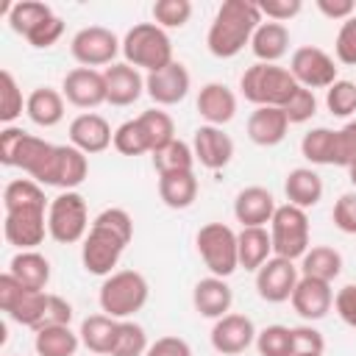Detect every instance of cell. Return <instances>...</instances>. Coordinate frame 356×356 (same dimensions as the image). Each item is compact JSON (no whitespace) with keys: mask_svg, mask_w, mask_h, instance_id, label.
Masks as SVG:
<instances>
[{"mask_svg":"<svg viewBox=\"0 0 356 356\" xmlns=\"http://www.w3.org/2000/svg\"><path fill=\"white\" fill-rule=\"evenodd\" d=\"M47 209L42 184L33 178H14L3 189V236L19 250H36L47 234Z\"/></svg>","mask_w":356,"mask_h":356,"instance_id":"cell-1","label":"cell"},{"mask_svg":"<svg viewBox=\"0 0 356 356\" xmlns=\"http://www.w3.org/2000/svg\"><path fill=\"white\" fill-rule=\"evenodd\" d=\"M131 239H134V217L120 206L103 209L92 220L86 239L81 242L83 270L89 275H100V278L111 275L114 267L120 264L125 248L131 245Z\"/></svg>","mask_w":356,"mask_h":356,"instance_id":"cell-2","label":"cell"},{"mask_svg":"<svg viewBox=\"0 0 356 356\" xmlns=\"http://www.w3.org/2000/svg\"><path fill=\"white\" fill-rule=\"evenodd\" d=\"M264 22L259 3L250 0H225L206 33V47L214 58H234L250 44L256 28Z\"/></svg>","mask_w":356,"mask_h":356,"instance_id":"cell-3","label":"cell"},{"mask_svg":"<svg viewBox=\"0 0 356 356\" xmlns=\"http://www.w3.org/2000/svg\"><path fill=\"white\" fill-rule=\"evenodd\" d=\"M239 89H242V97H245L248 103H253L256 108H259V106L284 108L286 100L295 95L298 81L292 78L289 67L256 61V64H250V67L242 72Z\"/></svg>","mask_w":356,"mask_h":356,"instance_id":"cell-4","label":"cell"},{"mask_svg":"<svg viewBox=\"0 0 356 356\" xmlns=\"http://www.w3.org/2000/svg\"><path fill=\"white\" fill-rule=\"evenodd\" d=\"M147 298H150V286L139 270H114L111 275L103 278L97 292L100 312L114 320H131L136 312H142Z\"/></svg>","mask_w":356,"mask_h":356,"instance_id":"cell-5","label":"cell"},{"mask_svg":"<svg viewBox=\"0 0 356 356\" xmlns=\"http://www.w3.org/2000/svg\"><path fill=\"white\" fill-rule=\"evenodd\" d=\"M122 56H125V64L145 72H159L175 61L172 42L167 31L159 28L156 22H139L128 28V33L122 36Z\"/></svg>","mask_w":356,"mask_h":356,"instance_id":"cell-6","label":"cell"},{"mask_svg":"<svg viewBox=\"0 0 356 356\" xmlns=\"http://www.w3.org/2000/svg\"><path fill=\"white\" fill-rule=\"evenodd\" d=\"M89 209L86 200L78 189L70 192H58L50 200L47 209V234L50 239H56L58 245H75L83 242L89 234Z\"/></svg>","mask_w":356,"mask_h":356,"instance_id":"cell-7","label":"cell"},{"mask_svg":"<svg viewBox=\"0 0 356 356\" xmlns=\"http://www.w3.org/2000/svg\"><path fill=\"white\" fill-rule=\"evenodd\" d=\"M197 253L206 264V270L217 278H228L239 267V250H236V231L225 222H206L195 234Z\"/></svg>","mask_w":356,"mask_h":356,"instance_id":"cell-8","label":"cell"},{"mask_svg":"<svg viewBox=\"0 0 356 356\" xmlns=\"http://www.w3.org/2000/svg\"><path fill=\"white\" fill-rule=\"evenodd\" d=\"M309 214L292 203H284L275 209L270 220V239H273V256L298 261L309 250Z\"/></svg>","mask_w":356,"mask_h":356,"instance_id":"cell-9","label":"cell"},{"mask_svg":"<svg viewBox=\"0 0 356 356\" xmlns=\"http://www.w3.org/2000/svg\"><path fill=\"white\" fill-rule=\"evenodd\" d=\"M47 300L50 295L44 289H28L25 284H19L8 270L0 275V309L19 325L28 328H39L44 323V312H47Z\"/></svg>","mask_w":356,"mask_h":356,"instance_id":"cell-10","label":"cell"},{"mask_svg":"<svg viewBox=\"0 0 356 356\" xmlns=\"http://www.w3.org/2000/svg\"><path fill=\"white\" fill-rule=\"evenodd\" d=\"M70 53L81 67H111L117 53H122V42L117 39L114 31L103 28V25H89L81 28L72 42H70Z\"/></svg>","mask_w":356,"mask_h":356,"instance_id":"cell-11","label":"cell"},{"mask_svg":"<svg viewBox=\"0 0 356 356\" xmlns=\"http://www.w3.org/2000/svg\"><path fill=\"white\" fill-rule=\"evenodd\" d=\"M337 61L323 50V47H314V44H303L292 53L289 58V72L292 78L298 81V86L303 89H328L334 81H337Z\"/></svg>","mask_w":356,"mask_h":356,"instance_id":"cell-12","label":"cell"},{"mask_svg":"<svg viewBox=\"0 0 356 356\" xmlns=\"http://www.w3.org/2000/svg\"><path fill=\"white\" fill-rule=\"evenodd\" d=\"M300 281V267L289 259L270 256L256 270V292L267 303H286Z\"/></svg>","mask_w":356,"mask_h":356,"instance_id":"cell-13","label":"cell"},{"mask_svg":"<svg viewBox=\"0 0 356 356\" xmlns=\"http://www.w3.org/2000/svg\"><path fill=\"white\" fill-rule=\"evenodd\" d=\"M89 175V159L86 153H81L78 147L72 145H56L53 147V156H50V164L42 175V186H56L61 192H70V189H78Z\"/></svg>","mask_w":356,"mask_h":356,"instance_id":"cell-14","label":"cell"},{"mask_svg":"<svg viewBox=\"0 0 356 356\" xmlns=\"http://www.w3.org/2000/svg\"><path fill=\"white\" fill-rule=\"evenodd\" d=\"M61 95L67 103H72L78 108H97L100 103H108L106 75L92 67H75L64 75Z\"/></svg>","mask_w":356,"mask_h":356,"instance_id":"cell-15","label":"cell"},{"mask_svg":"<svg viewBox=\"0 0 356 356\" xmlns=\"http://www.w3.org/2000/svg\"><path fill=\"white\" fill-rule=\"evenodd\" d=\"M256 325L248 314H236V312H228L225 317L214 320L211 325V348L222 356H236V353H245L250 345H256Z\"/></svg>","mask_w":356,"mask_h":356,"instance_id":"cell-16","label":"cell"},{"mask_svg":"<svg viewBox=\"0 0 356 356\" xmlns=\"http://www.w3.org/2000/svg\"><path fill=\"white\" fill-rule=\"evenodd\" d=\"M189 89H192V75L181 61H172L164 70L145 75V95L156 106H175L189 95Z\"/></svg>","mask_w":356,"mask_h":356,"instance_id":"cell-17","label":"cell"},{"mask_svg":"<svg viewBox=\"0 0 356 356\" xmlns=\"http://www.w3.org/2000/svg\"><path fill=\"white\" fill-rule=\"evenodd\" d=\"M295 314H300L306 323H317L323 320L331 306H334V289L328 281H320V278H309V275H300L292 298H289Z\"/></svg>","mask_w":356,"mask_h":356,"instance_id":"cell-18","label":"cell"},{"mask_svg":"<svg viewBox=\"0 0 356 356\" xmlns=\"http://www.w3.org/2000/svg\"><path fill=\"white\" fill-rule=\"evenodd\" d=\"M195 161L206 170H222L234 159V139L217 125H200L192 136Z\"/></svg>","mask_w":356,"mask_h":356,"instance_id":"cell-19","label":"cell"},{"mask_svg":"<svg viewBox=\"0 0 356 356\" xmlns=\"http://www.w3.org/2000/svg\"><path fill=\"white\" fill-rule=\"evenodd\" d=\"M70 145L86 156H95L103 153L108 145H114V131L106 117L95 111H83L70 122Z\"/></svg>","mask_w":356,"mask_h":356,"instance_id":"cell-20","label":"cell"},{"mask_svg":"<svg viewBox=\"0 0 356 356\" xmlns=\"http://www.w3.org/2000/svg\"><path fill=\"white\" fill-rule=\"evenodd\" d=\"M275 209V197L264 186H245L234 197V217L242 228H267Z\"/></svg>","mask_w":356,"mask_h":356,"instance_id":"cell-21","label":"cell"},{"mask_svg":"<svg viewBox=\"0 0 356 356\" xmlns=\"http://www.w3.org/2000/svg\"><path fill=\"white\" fill-rule=\"evenodd\" d=\"M231 303H234V289L228 286L225 278L206 275L192 289V306H195V312L200 317L220 320V317H225L231 312Z\"/></svg>","mask_w":356,"mask_h":356,"instance_id":"cell-22","label":"cell"},{"mask_svg":"<svg viewBox=\"0 0 356 356\" xmlns=\"http://www.w3.org/2000/svg\"><path fill=\"white\" fill-rule=\"evenodd\" d=\"M289 131V120L284 114V108L275 106H259L250 111L248 117V139L259 147H275L284 142Z\"/></svg>","mask_w":356,"mask_h":356,"instance_id":"cell-23","label":"cell"},{"mask_svg":"<svg viewBox=\"0 0 356 356\" xmlns=\"http://www.w3.org/2000/svg\"><path fill=\"white\" fill-rule=\"evenodd\" d=\"M111 106H134L145 95V75L131 64H111L103 70Z\"/></svg>","mask_w":356,"mask_h":356,"instance_id":"cell-24","label":"cell"},{"mask_svg":"<svg viewBox=\"0 0 356 356\" xmlns=\"http://www.w3.org/2000/svg\"><path fill=\"white\" fill-rule=\"evenodd\" d=\"M197 114L206 120V125H228L236 117V95L225 83H206L197 92Z\"/></svg>","mask_w":356,"mask_h":356,"instance_id":"cell-25","label":"cell"},{"mask_svg":"<svg viewBox=\"0 0 356 356\" xmlns=\"http://www.w3.org/2000/svg\"><path fill=\"white\" fill-rule=\"evenodd\" d=\"M284 192H286V203L306 211L323 200V178L312 167H295L286 172Z\"/></svg>","mask_w":356,"mask_h":356,"instance_id":"cell-26","label":"cell"},{"mask_svg":"<svg viewBox=\"0 0 356 356\" xmlns=\"http://www.w3.org/2000/svg\"><path fill=\"white\" fill-rule=\"evenodd\" d=\"M250 50L256 56V61L264 64H278L286 50H289V28L284 22H261L250 39Z\"/></svg>","mask_w":356,"mask_h":356,"instance_id":"cell-27","label":"cell"},{"mask_svg":"<svg viewBox=\"0 0 356 356\" xmlns=\"http://www.w3.org/2000/svg\"><path fill=\"white\" fill-rule=\"evenodd\" d=\"M25 114L39 128H56L64 120V95L50 86H39L28 95Z\"/></svg>","mask_w":356,"mask_h":356,"instance_id":"cell-28","label":"cell"},{"mask_svg":"<svg viewBox=\"0 0 356 356\" xmlns=\"http://www.w3.org/2000/svg\"><path fill=\"white\" fill-rule=\"evenodd\" d=\"M8 273L28 289H44L50 284V261L39 250H17L8 261Z\"/></svg>","mask_w":356,"mask_h":356,"instance_id":"cell-29","label":"cell"},{"mask_svg":"<svg viewBox=\"0 0 356 356\" xmlns=\"http://www.w3.org/2000/svg\"><path fill=\"white\" fill-rule=\"evenodd\" d=\"M159 197L167 209H189L197 200V178L195 172H167L159 175Z\"/></svg>","mask_w":356,"mask_h":356,"instance_id":"cell-30","label":"cell"},{"mask_svg":"<svg viewBox=\"0 0 356 356\" xmlns=\"http://www.w3.org/2000/svg\"><path fill=\"white\" fill-rule=\"evenodd\" d=\"M236 250H239V267L248 273H256L270 256H273V239L267 228H242L236 234Z\"/></svg>","mask_w":356,"mask_h":356,"instance_id":"cell-31","label":"cell"},{"mask_svg":"<svg viewBox=\"0 0 356 356\" xmlns=\"http://www.w3.org/2000/svg\"><path fill=\"white\" fill-rule=\"evenodd\" d=\"M117 325H120V320H114V317H108L103 312L83 317L81 331H78L81 345L86 350L97 353V356H108L111 353V345H114V337H117Z\"/></svg>","mask_w":356,"mask_h":356,"instance_id":"cell-32","label":"cell"},{"mask_svg":"<svg viewBox=\"0 0 356 356\" xmlns=\"http://www.w3.org/2000/svg\"><path fill=\"white\" fill-rule=\"evenodd\" d=\"M78 348H81V337L70 325L36 328V337H33L36 356H75Z\"/></svg>","mask_w":356,"mask_h":356,"instance_id":"cell-33","label":"cell"},{"mask_svg":"<svg viewBox=\"0 0 356 356\" xmlns=\"http://www.w3.org/2000/svg\"><path fill=\"white\" fill-rule=\"evenodd\" d=\"M339 273H342V253L331 245H314L300 259V275L320 278V281L331 284Z\"/></svg>","mask_w":356,"mask_h":356,"instance_id":"cell-34","label":"cell"},{"mask_svg":"<svg viewBox=\"0 0 356 356\" xmlns=\"http://www.w3.org/2000/svg\"><path fill=\"white\" fill-rule=\"evenodd\" d=\"M300 156L312 164H337L339 167V145H337V131L331 128H312L300 139Z\"/></svg>","mask_w":356,"mask_h":356,"instance_id":"cell-35","label":"cell"},{"mask_svg":"<svg viewBox=\"0 0 356 356\" xmlns=\"http://www.w3.org/2000/svg\"><path fill=\"white\" fill-rule=\"evenodd\" d=\"M50 17H53V8L39 0H19V3L8 6V25L14 33H19L25 39Z\"/></svg>","mask_w":356,"mask_h":356,"instance_id":"cell-36","label":"cell"},{"mask_svg":"<svg viewBox=\"0 0 356 356\" xmlns=\"http://www.w3.org/2000/svg\"><path fill=\"white\" fill-rule=\"evenodd\" d=\"M195 150L189 142L184 139H172L167 147L156 150L153 153V167L159 175H167V172H195Z\"/></svg>","mask_w":356,"mask_h":356,"instance_id":"cell-37","label":"cell"},{"mask_svg":"<svg viewBox=\"0 0 356 356\" xmlns=\"http://www.w3.org/2000/svg\"><path fill=\"white\" fill-rule=\"evenodd\" d=\"M136 120H139V125H142V131H145V136H147L150 156H153L156 150L167 147L172 139H178V136H175V122H172V117H170L167 111H161V108H147V111H142Z\"/></svg>","mask_w":356,"mask_h":356,"instance_id":"cell-38","label":"cell"},{"mask_svg":"<svg viewBox=\"0 0 356 356\" xmlns=\"http://www.w3.org/2000/svg\"><path fill=\"white\" fill-rule=\"evenodd\" d=\"M147 348H150V342H147L145 328L139 323H134V320H120L117 337H114V345H111L108 356H145Z\"/></svg>","mask_w":356,"mask_h":356,"instance_id":"cell-39","label":"cell"},{"mask_svg":"<svg viewBox=\"0 0 356 356\" xmlns=\"http://www.w3.org/2000/svg\"><path fill=\"white\" fill-rule=\"evenodd\" d=\"M25 103H28V97H22L17 78L8 70H3L0 72V122L11 125L25 111Z\"/></svg>","mask_w":356,"mask_h":356,"instance_id":"cell-40","label":"cell"},{"mask_svg":"<svg viewBox=\"0 0 356 356\" xmlns=\"http://www.w3.org/2000/svg\"><path fill=\"white\" fill-rule=\"evenodd\" d=\"M114 150L122 153V156H142V153H150V145H147V136L139 125V120H125L122 125L114 128Z\"/></svg>","mask_w":356,"mask_h":356,"instance_id":"cell-41","label":"cell"},{"mask_svg":"<svg viewBox=\"0 0 356 356\" xmlns=\"http://www.w3.org/2000/svg\"><path fill=\"white\" fill-rule=\"evenodd\" d=\"M259 356H292V328L289 325H267L256 334Z\"/></svg>","mask_w":356,"mask_h":356,"instance_id":"cell-42","label":"cell"},{"mask_svg":"<svg viewBox=\"0 0 356 356\" xmlns=\"http://www.w3.org/2000/svg\"><path fill=\"white\" fill-rule=\"evenodd\" d=\"M192 17V3L189 0H156L153 3V22L164 31L170 28H184Z\"/></svg>","mask_w":356,"mask_h":356,"instance_id":"cell-43","label":"cell"},{"mask_svg":"<svg viewBox=\"0 0 356 356\" xmlns=\"http://www.w3.org/2000/svg\"><path fill=\"white\" fill-rule=\"evenodd\" d=\"M325 106L334 117H350L356 111V83L337 78L325 89Z\"/></svg>","mask_w":356,"mask_h":356,"instance_id":"cell-44","label":"cell"},{"mask_svg":"<svg viewBox=\"0 0 356 356\" xmlns=\"http://www.w3.org/2000/svg\"><path fill=\"white\" fill-rule=\"evenodd\" d=\"M284 114H286L289 125H303V122H309V120L317 114V97H314V92H312V89L298 86V89H295V95L286 100Z\"/></svg>","mask_w":356,"mask_h":356,"instance_id":"cell-45","label":"cell"},{"mask_svg":"<svg viewBox=\"0 0 356 356\" xmlns=\"http://www.w3.org/2000/svg\"><path fill=\"white\" fill-rule=\"evenodd\" d=\"M323 350L325 339L312 323L292 328V356H323Z\"/></svg>","mask_w":356,"mask_h":356,"instance_id":"cell-46","label":"cell"},{"mask_svg":"<svg viewBox=\"0 0 356 356\" xmlns=\"http://www.w3.org/2000/svg\"><path fill=\"white\" fill-rule=\"evenodd\" d=\"M334 53H337V61H342L348 67L356 64V14L339 25L337 39H334Z\"/></svg>","mask_w":356,"mask_h":356,"instance_id":"cell-47","label":"cell"},{"mask_svg":"<svg viewBox=\"0 0 356 356\" xmlns=\"http://www.w3.org/2000/svg\"><path fill=\"white\" fill-rule=\"evenodd\" d=\"M331 217H334V225L342 234H356V189L339 195V200L334 203Z\"/></svg>","mask_w":356,"mask_h":356,"instance_id":"cell-48","label":"cell"},{"mask_svg":"<svg viewBox=\"0 0 356 356\" xmlns=\"http://www.w3.org/2000/svg\"><path fill=\"white\" fill-rule=\"evenodd\" d=\"M259 11L270 22H286L303 11V3L300 0H264V3H259Z\"/></svg>","mask_w":356,"mask_h":356,"instance_id":"cell-49","label":"cell"},{"mask_svg":"<svg viewBox=\"0 0 356 356\" xmlns=\"http://www.w3.org/2000/svg\"><path fill=\"white\" fill-rule=\"evenodd\" d=\"M61 33H64V22H61V17H50V19H44L31 36H28V44L31 47H53L58 39H61Z\"/></svg>","mask_w":356,"mask_h":356,"instance_id":"cell-50","label":"cell"},{"mask_svg":"<svg viewBox=\"0 0 356 356\" xmlns=\"http://www.w3.org/2000/svg\"><path fill=\"white\" fill-rule=\"evenodd\" d=\"M334 309H337V314L345 325L356 328V284H345L334 295Z\"/></svg>","mask_w":356,"mask_h":356,"instance_id":"cell-51","label":"cell"},{"mask_svg":"<svg viewBox=\"0 0 356 356\" xmlns=\"http://www.w3.org/2000/svg\"><path fill=\"white\" fill-rule=\"evenodd\" d=\"M70 323H72V303L67 298H61V295H50L47 312H44V323L39 328H44V325H70Z\"/></svg>","mask_w":356,"mask_h":356,"instance_id":"cell-52","label":"cell"},{"mask_svg":"<svg viewBox=\"0 0 356 356\" xmlns=\"http://www.w3.org/2000/svg\"><path fill=\"white\" fill-rule=\"evenodd\" d=\"M145 356H192V348L181 337H159L156 342H150Z\"/></svg>","mask_w":356,"mask_h":356,"instance_id":"cell-53","label":"cell"},{"mask_svg":"<svg viewBox=\"0 0 356 356\" xmlns=\"http://www.w3.org/2000/svg\"><path fill=\"white\" fill-rule=\"evenodd\" d=\"M337 145H339V167H348L356 161V120L342 125L337 131Z\"/></svg>","mask_w":356,"mask_h":356,"instance_id":"cell-54","label":"cell"},{"mask_svg":"<svg viewBox=\"0 0 356 356\" xmlns=\"http://www.w3.org/2000/svg\"><path fill=\"white\" fill-rule=\"evenodd\" d=\"M22 136H25V131L17 128V125H6V128L0 131V164L11 167L14 153H17L19 142H22Z\"/></svg>","mask_w":356,"mask_h":356,"instance_id":"cell-55","label":"cell"},{"mask_svg":"<svg viewBox=\"0 0 356 356\" xmlns=\"http://www.w3.org/2000/svg\"><path fill=\"white\" fill-rule=\"evenodd\" d=\"M314 6H317V11H320L323 17H328V19H342V22L356 14V3H353V0H317Z\"/></svg>","mask_w":356,"mask_h":356,"instance_id":"cell-56","label":"cell"},{"mask_svg":"<svg viewBox=\"0 0 356 356\" xmlns=\"http://www.w3.org/2000/svg\"><path fill=\"white\" fill-rule=\"evenodd\" d=\"M345 170H348V178H350V184H353V189H356V161H353V164H348Z\"/></svg>","mask_w":356,"mask_h":356,"instance_id":"cell-57","label":"cell"}]
</instances>
